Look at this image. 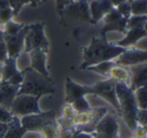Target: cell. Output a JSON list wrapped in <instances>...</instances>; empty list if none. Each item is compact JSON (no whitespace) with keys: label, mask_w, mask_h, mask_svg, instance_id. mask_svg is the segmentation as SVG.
<instances>
[{"label":"cell","mask_w":147,"mask_h":138,"mask_svg":"<svg viewBox=\"0 0 147 138\" xmlns=\"http://www.w3.org/2000/svg\"><path fill=\"white\" fill-rule=\"evenodd\" d=\"M125 49L102 37H93L89 45L84 49V62L81 68L87 69L102 62L115 61Z\"/></svg>","instance_id":"cell-1"},{"label":"cell","mask_w":147,"mask_h":138,"mask_svg":"<svg viewBox=\"0 0 147 138\" xmlns=\"http://www.w3.org/2000/svg\"><path fill=\"white\" fill-rule=\"evenodd\" d=\"M116 95L119 104V115L123 118L129 129L133 131L138 125L137 115L139 112L134 91L128 84L116 83Z\"/></svg>","instance_id":"cell-2"},{"label":"cell","mask_w":147,"mask_h":138,"mask_svg":"<svg viewBox=\"0 0 147 138\" xmlns=\"http://www.w3.org/2000/svg\"><path fill=\"white\" fill-rule=\"evenodd\" d=\"M45 76L29 69L23 73V80L19 86V94H27L32 96H39L53 91L51 85L45 80Z\"/></svg>","instance_id":"cell-3"},{"label":"cell","mask_w":147,"mask_h":138,"mask_svg":"<svg viewBox=\"0 0 147 138\" xmlns=\"http://www.w3.org/2000/svg\"><path fill=\"white\" fill-rule=\"evenodd\" d=\"M10 112L15 116L24 117L27 115L40 113V108L38 105V97L27 94H17L11 103Z\"/></svg>","instance_id":"cell-4"},{"label":"cell","mask_w":147,"mask_h":138,"mask_svg":"<svg viewBox=\"0 0 147 138\" xmlns=\"http://www.w3.org/2000/svg\"><path fill=\"white\" fill-rule=\"evenodd\" d=\"M91 95L106 101L119 114V104L116 95V82L111 79H104L91 86Z\"/></svg>","instance_id":"cell-5"},{"label":"cell","mask_w":147,"mask_h":138,"mask_svg":"<svg viewBox=\"0 0 147 138\" xmlns=\"http://www.w3.org/2000/svg\"><path fill=\"white\" fill-rule=\"evenodd\" d=\"M91 134L94 138H117L119 136V123L117 118L108 112L97 123Z\"/></svg>","instance_id":"cell-6"},{"label":"cell","mask_w":147,"mask_h":138,"mask_svg":"<svg viewBox=\"0 0 147 138\" xmlns=\"http://www.w3.org/2000/svg\"><path fill=\"white\" fill-rule=\"evenodd\" d=\"M102 21L104 26L101 30V34L104 39H106L109 32H119L124 34L127 30V18L123 17L115 7L107 13Z\"/></svg>","instance_id":"cell-7"},{"label":"cell","mask_w":147,"mask_h":138,"mask_svg":"<svg viewBox=\"0 0 147 138\" xmlns=\"http://www.w3.org/2000/svg\"><path fill=\"white\" fill-rule=\"evenodd\" d=\"M47 47V39L43 34L42 25L34 24L27 27L24 37V49L27 51L34 49H42L45 51Z\"/></svg>","instance_id":"cell-8"},{"label":"cell","mask_w":147,"mask_h":138,"mask_svg":"<svg viewBox=\"0 0 147 138\" xmlns=\"http://www.w3.org/2000/svg\"><path fill=\"white\" fill-rule=\"evenodd\" d=\"M114 62L117 65L126 68L147 64V49H140L135 47L126 49Z\"/></svg>","instance_id":"cell-9"},{"label":"cell","mask_w":147,"mask_h":138,"mask_svg":"<svg viewBox=\"0 0 147 138\" xmlns=\"http://www.w3.org/2000/svg\"><path fill=\"white\" fill-rule=\"evenodd\" d=\"M89 4V12H90V22L97 24L103 20L106 14L112 10L113 5L108 0H90Z\"/></svg>","instance_id":"cell-10"},{"label":"cell","mask_w":147,"mask_h":138,"mask_svg":"<svg viewBox=\"0 0 147 138\" xmlns=\"http://www.w3.org/2000/svg\"><path fill=\"white\" fill-rule=\"evenodd\" d=\"M91 95V86H84L67 79L65 83V103L71 104L77 99Z\"/></svg>","instance_id":"cell-11"},{"label":"cell","mask_w":147,"mask_h":138,"mask_svg":"<svg viewBox=\"0 0 147 138\" xmlns=\"http://www.w3.org/2000/svg\"><path fill=\"white\" fill-rule=\"evenodd\" d=\"M144 37H147V31L145 28H129L123 34L122 39L114 41L113 43L123 49H130L135 47V45Z\"/></svg>","instance_id":"cell-12"},{"label":"cell","mask_w":147,"mask_h":138,"mask_svg":"<svg viewBox=\"0 0 147 138\" xmlns=\"http://www.w3.org/2000/svg\"><path fill=\"white\" fill-rule=\"evenodd\" d=\"M130 81L129 87L134 91L141 87L147 86V64L132 66L129 68Z\"/></svg>","instance_id":"cell-13"},{"label":"cell","mask_w":147,"mask_h":138,"mask_svg":"<svg viewBox=\"0 0 147 138\" xmlns=\"http://www.w3.org/2000/svg\"><path fill=\"white\" fill-rule=\"evenodd\" d=\"M67 15L75 18L82 19L84 21H91L89 4L86 0H75L63 9Z\"/></svg>","instance_id":"cell-14"},{"label":"cell","mask_w":147,"mask_h":138,"mask_svg":"<svg viewBox=\"0 0 147 138\" xmlns=\"http://www.w3.org/2000/svg\"><path fill=\"white\" fill-rule=\"evenodd\" d=\"M29 55H30V69L47 77V72L45 68V62H47L45 51L34 49L29 51Z\"/></svg>","instance_id":"cell-15"},{"label":"cell","mask_w":147,"mask_h":138,"mask_svg":"<svg viewBox=\"0 0 147 138\" xmlns=\"http://www.w3.org/2000/svg\"><path fill=\"white\" fill-rule=\"evenodd\" d=\"M107 79L113 80L116 83H125L129 85V81H130L129 68L123 67V66L115 64L112 67V69L110 70V72H109Z\"/></svg>","instance_id":"cell-16"},{"label":"cell","mask_w":147,"mask_h":138,"mask_svg":"<svg viewBox=\"0 0 147 138\" xmlns=\"http://www.w3.org/2000/svg\"><path fill=\"white\" fill-rule=\"evenodd\" d=\"M115 65L114 61H106V62H102V63L96 64V65H93L91 67L87 68L86 70L91 72H94V73L98 74V75L102 76L104 79L108 78V74L110 72V70L112 69V67Z\"/></svg>","instance_id":"cell-17"},{"label":"cell","mask_w":147,"mask_h":138,"mask_svg":"<svg viewBox=\"0 0 147 138\" xmlns=\"http://www.w3.org/2000/svg\"><path fill=\"white\" fill-rule=\"evenodd\" d=\"M134 96L139 110H147V86L134 90Z\"/></svg>","instance_id":"cell-18"},{"label":"cell","mask_w":147,"mask_h":138,"mask_svg":"<svg viewBox=\"0 0 147 138\" xmlns=\"http://www.w3.org/2000/svg\"><path fill=\"white\" fill-rule=\"evenodd\" d=\"M147 24V15H131L127 18V29L144 28Z\"/></svg>","instance_id":"cell-19"},{"label":"cell","mask_w":147,"mask_h":138,"mask_svg":"<svg viewBox=\"0 0 147 138\" xmlns=\"http://www.w3.org/2000/svg\"><path fill=\"white\" fill-rule=\"evenodd\" d=\"M131 14L147 15V0H130Z\"/></svg>","instance_id":"cell-20"},{"label":"cell","mask_w":147,"mask_h":138,"mask_svg":"<svg viewBox=\"0 0 147 138\" xmlns=\"http://www.w3.org/2000/svg\"><path fill=\"white\" fill-rule=\"evenodd\" d=\"M71 107L74 108V110L78 113L80 112H86L90 111L92 109V106H91L90 102L88 100V97H82L80 99H77L76 101H74L73 103H71Z\"/></svg>","instance_id":"cell-21"},{"label":"cell","mask_w":147,"mask_h":138,"mask_svg":"<svg viewBox=\"0 0 147 138\" xmlns=\"http://www.w3.org/2000/svg\"><path fill=\"white\" fill-rule=\"evenodd\" d=\"M15 116L10 112L8 108H5L3 106H0V123L9 124Z\"/></svg>","instance_id":"cell-22"},{"label":"cell","mask_w":147,"mask_h":138,"mask_svg":"<svg viewBox=\"0 0 147 138\" xmlns=\"http://www.w3.org/2000/svg\"><path fill=\"white\" fill-rule=\"evenodd\" d=\"M115 8L118 10V12L122 15L123 17L125 18H129L131 16V3H130V0H127L125 2L121 3L120 5H118L117 7Z\"/></svg>","instance_id":"cell-23"},{"label":"cell","mask_w":147,"mask_h":138,"mask_svg":"<svg viewBox=\"0 0 147 138\" xmlns=\"http://www.w3.org/2000/svg\"><path fill=\"white\" fill-rule=\"evenodd\" d=\"M132 138H147V129L141 125H137V127L132 131Z\"/></svg>","instance_id":"cell-24"},{"label":"cell","mask_w":147,"mask_h":138,"mask_svg":"<svg viewBox=\"0 0 147 138\" xmlns=\"http://www.w3.org/2000/svg\"><path fill=\"white\" fill-rule=\"evenodd\" d=\"M137 122L138 125L143 126L147 129V110H139L137 115Z\"/></svg>","instance_id":"cell-25"},{"label":"cell","mask_w":147,"mask_h":138,"mask_svg":"<svg viewBox=\"0 0 147 138\" xmlns=\"http://www.w3.org/2000/svg\"><path fill=\"white\" fill-rule=\"evenodd\" d=\"M55 1H57V7L59 9V12H63V9L69 4H71L74 0H55Z\"/></svg>","instance_id":"cell-26"},{"label":"cell","mask_w":147,"mask_h":138,"mask_svg":"<svg viewBox=\"0 0 147 138\" xmlns=\"http://www.w3.org/2000/svg\"><path fill=\"white\" fill-rule=\"evenodd\" d=\"M69 138H94L91 133H87V132L83 131H75L71 135Z\"/></svg>","instance_id":"cell-27"},{"label":"cell","mask_w":147,"mask_h":138,"mask_svg":"<svg viewBox=\"0 0 147 138\" xmlns=\"http://www.w3.org/2000/svg\"><path fill=\"white\" fill-rule=\"evenodd\" d=\"M108 1L113 5V7H117L118 5H120L121 3L125 2V1H127V0H108Z\"/></svg>","instance_id":"cell-28"},{"label":"cell","mask_w":147,"mask_h":138,"mask_svg":"<svg viewBox=\"0 0 147 138\" xmlns=\"http://www.w3.org/2000/svg\"><path fill=\"white\" fill-rule=\"evenodd\" d=\"M144 28H145V30H146V31H147V24H146V25H145V27H144Z\"/></svg>","instance_id":"cell-29"},{"label":"cell","mask_w":147,"mask_h":138,"mask_svg":"<svg viewBox=\"0 0 147 138\" xmlns=\"http://www.w3.org/2000/svg\"><path fill=\"white\" fill-rule=\"evenodd\" d=\"M117 138H122V137H120V136H118V137H117Z\"/></svg>","instance_id":"cell-30"},{"label":"cell","mask_w":147,"mask_h":138,"mask_svg":"<svg viewBox=\"0 0 147 138\" xmlns=\"http://www.w3.org/2000/svg\"><path fill=\"white\" fill-rule=\"evenodd\" d=\"M86 1H88V2H89V1H90V0H86Z\"/></svg>","instance_id":"cell-31"},{"label":"cell","mask_w":147,"mask_h":138,"mask_svg":"<svg viewBox=\"0 0 147 138\" xmlns=\"http://www.w3.org/2000/svg\"><path fill=\"white\" fill-rule=\"evenodd\" d=\"M130 138H132V137H130Z\"/></svg>","instance_id":"cell-32"},{"label":"cell","mask_w":147,"mask_h":138,"mask_svg":"<svg viewBox=\"0 0 147 138\" xmlns=\"http://www.w3.org/2000/svg\"><path fill=\"white\" fill-rule=\"evenodd\" d=\"M74 1H75V0H74Z\"/></svg>","instance_id":"cell-33"}]
</instances>
